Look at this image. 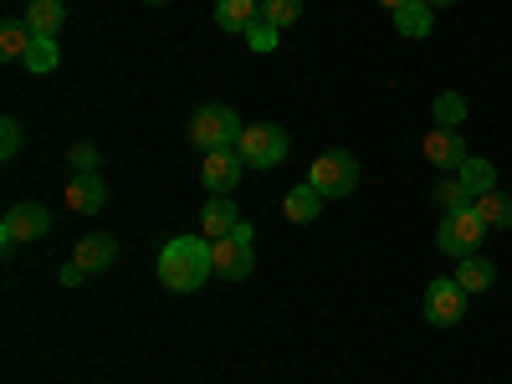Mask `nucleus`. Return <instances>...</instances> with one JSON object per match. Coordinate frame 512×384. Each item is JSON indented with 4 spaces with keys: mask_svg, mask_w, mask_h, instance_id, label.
Returning a JSON list of instances; mask_svg holds the SVG:
<instances>
[{
    "mask_svg": "<svg viewBox=\"0 0 512 384\" xmlns=\"http://www.w3.org/2000/svg\"><path fill=\"white\" fill-rule=\"evenodd\" d=\"M246 41H251V52H272V47H277V26H272L267 16H256V21L246 26Z\"/></svg>",
    "mask_w": 512,
    "mask_h": 384,
    "instance_id": "nucleus-26",
    "label": "nucleus"
},
{
    "mask_svg": "<svg viewBox=\"0 0 512 384\" xmlns=\"http://www.w3.org/2000/svg\"><path fill=\"white\" fill-rule=\"evenodd\" d=\"M482 236H487V221L477 216V205H466V210H451V216H441L436 246L461 262V256H477V251H482Z\"/></svg>",
    "mask_w": 512,
    "mask_h": 384,
    "instance_id": "nucleus-3",
    "label": "nucleus"
},
{
    "mask_svg": "<svg viewBox=\"0 0 512 384\" xmlns=\"http://www.w3.org/2000/svg\"><path fill=\"white\" fill-rule=\"evenodd\" d=\"M420 6H431V11H441V6H456V0H420Z\"/></svg>",
    "mask_w": 512,
    "mask_h": 384,
    "instance_id": "nucleus-30",
    "label": "nucleus"
},
{
    "mask_svg": "<svg viewBox=\"0 0 512 384\" xmlns=\"http://www.w3.org/2000/svg\"><path fill=\"white\" fill-rule=\"evenodd\" d=\"M262 16L282 31V26H292L297 16H303V0H262Z\"/></svg>",
    "mask_w": 512,
    "mask_h": 384,
    "instance_id": "nucleus-24",
    "label": "nucleus"
},
{
    "mask_svg": "<svg viewBox=\"0 0 512 384\" xmlns=\"http://www.w3.org/2000/svg\"><path fill=\"white\" fill-rule=\"evenodd\" d=\"M113 256H118V241H113L108 231H93V236H82V241L72 246V262H77L82 272H108Z\"/></svg>",
    "mask_w": 512,
    "mask_h": 384,
    "instance_id": "nucleus-10",
    "label": "nucleus"
},
{
    "mask_svg": "<svg viewBox=\"0 0 512 384\" xmlns=\"http://www.w3.org/2000/svg\"><path fill=\"white\" fill-rule=\"evenodd\" d=\"M236 154L246 159V169H272V164L287 159V134H282L277 123H246Z\"/></svg>",
    "mask_w": 512,
    "mask_h": 384,
    "instance_id": "nucleus-5",
    "label": "nucleus"
},
{
    "mask_svg": "<svg viewBox=\"0 0 512 384\" xmlns=\"http://www.w3.org/2000/svg\"><path fill=\"white\" fill-rule=\"evenodd\" d=\"M456 180L472 190V195H492V190H497V169H492V159H482V154H466L461 169H456Z\"/></svg>",
    "mask_w": 512,
    "mask_h": 384,
    "instance_id": "nucleus-16",
    "label": "nucleus"
},
{
    "mask_svg": "<svg viewBox=\"0 0 512 384\" xmlns=\"http://www.w3.org/2000/svg\"><path fill=\"white\" fill-rule=\"evenodd\" d=\"M241 175H246V159L236 149H216V154H205V164H200V185L210 195H231L241 185Z\"/></svg>",
    "mask_w": 512,
    "mask_h": 384,
    "instance_id": "nucleus-9",
    "label": "nucleus"
},
{
    "mask_svg": "<svg viewBox=\"0 0 512 384\" xmlns=\"http://www.w3.org/2000/svg\"><path fill=\"white\" fill-rule=\"evenodd\" d=\"M216 272V241L210 236H175L159 251V282L169 292H195Z\"/></svg>",
    "mask_w": 512,
    "mask_h": 384,
    "instance_id": "nucleus-1",
    "label": "nucleus"
},
{
    "mask_svg": "<svg viewBox=\"0 0 512 384\" xmlns=\"http://www.w3.org/2000/svg\"><path fill=\"white\" fill-rule=\"evenodd\" d=\"M318 210H323V195H318V185L313 180H303V185H292L287 195H282V216L287 221H318Z\"/></svg>",
    "mask_w": 512,
    "mask_h": 384,
    "instance_id": "nucleus-14",
    "label": "nucleus"
},
{
    "mask_svg": "<svg viewBox=\"0 0 512 384\" xmlns=\"http://www.w3.org/2000/svg\"><path fill=\"white\" fill-rule=\"evenodd\" d=\"M103 200H108V185L98 180V169H88V175H72L67 205L77 210V216H93V210H103Z\"/></svg>",
    "mask_w": 512,
    "mask_h": 384,
    "instance_id": "nucleus-12",
    "label": "nucleus"
},
{
    "mask_svg": "<svg viewBox=\"0 0 512 384\" xmlns=\"http://www.w3.org/2000/svg\"><path fill=\"white\" fill-rule=\"evenodd\" d=\"M436 205H441V216H451V210H466V205H477V195L466 190L461 180H441V185H436Z\"/></svg>",
    "mask_w": 512,
    "mask_h": 384,
    "instance_id": "nucleus-23",
    "label": "nucleus"
},
{
    "mask_svg": "<svg viewBox=\"0 0 512 384\" xmlns=\"http://www.w3.org/2000/svg\"><path fill=\"white\" fill-rule=\"evenodd\" d=\"M144 6H164V0H144Z\"/></svg>",
    "mask_w": 512,
    "mask_h": 384,
    "instance_id": "nucleus-32",
    "label": "nucleus"
},
{
    "mask_svg": "<svg viewBox=\"0 0 512 384\" xmlns=\"http://www.w3.org/2000/svg\"><path fill=\"white\" fill-rule=\"evenodd\" d=\"M31 26L26 21H6L0 26V57H11V62H26V52H31Z\"/></svg>",
    "mask_w": 512,
    "mask_h": 384,
    "instance_id": "nucleus-21",
    "label": "nucleus"
},
{
    "mask_svg": "<svg viewBox=\"0 0 512 384\" xmlns=\"http://www.w3.org/2000/svg\"><path fill=\"white\" fill-rule=\"evenodd\" d=\"M379 6H384V11H400V6H405V0H379Z\"/></svg>",
    "mask_w": 512,
    "mask_h": 384,
    "instance_id": "nucleus-31",
    "label": "nucleus"
},
{
    "mask_svg": "<svg viewBox=\"0 0 512 384\" xmlns=\"http://www.w3.org/2000/svg\"><path fill=\"white\" fill-rule=\"evenodd\" d=\"M16 154H21V123L6 118L0 123V159H16Z\"/></svg>",
    "mask_w": 512,
    "mask_h": 384,
    "instance_id": "nucleus-27",
    "label": "nucleus"
},
{
    "mask_svg": "<svg viewBox=\"0 0 512 384\" xmlns=\"http://www.w3.org/2000/svg\"><path fill=\"white\" fill-rule=\"evenodd\" d=\"M262 16V0H216V26L221 31H241L246 36V26Z\"/></svg>",
    "mask_w": 512,
    "mask_h": 384,
    "instance_id": "nucleus-17",
    "label": "nucleus"
},
{
    "mask_svg": "<svg viewBox=\"0 0 512 384\" xmlns=\"http://www.w3.org/2000/svg\"><path fill=\"white\" fill-rule=\"evenodd\" d=\"M52 231V216H47V205H36V200H26V205H11L6 210V221H0V246H16V241H41Z\"/></svg>",
    "mask_w": 512,
    "mask_h": 384,
    "instance_id": "nucleus-6",
    "label": "nucleus"
},
{
    "mask_svg": "<svg viewBox=\"0 0 512 384\" xmlns=\"http://www.w3.org/2000/svg\"><path fill=\"white\" fill-rule=\"evenodd\" d=\"M456 282H461V292H466V297H472V292H487V287L497 282V267L487 262V256H461Z\"/></svg>",
    "mask_w": 512,
    "mask_h": 384,
    "instance_id": "nucleus-18",
    "label": "nucleus"
},
{
    "mask_svg": "<svg viewBox=\"0 0 512 384\" xmlns=\"http://www.w3.org/2000/svg\"><path fill=\"white\" fill-rule=\"evenodd\" d=\"M251 267H256V256H251V226L241 221L226 241H216V277L241 282V277H251Z\"/></svg>",
    "mask_w": 512,
    "mask_h": 384,
    "instance_id": "nucleus-8",
    "label": "nucleus"
},
{
    "mask_svg": "<svg viewBox=\"0 0 512 384\" xmlns=\"http://www.w3.org/2000/svg\"><path fill=\"white\" fill-rule=\"evenodd\" d=\"M236 226H241L236 200H231V195H210V200H205V210H200V231H205L210 241H226Z\"/></svg>",
    "mask_w": 512,
    "mask_h": 384,
    "instance_id": "nucleus-11",
    "label": "nucleus"
},
{
    "mask_svg": "<svg viewBox=\"0 0 512 384\" xmlns=\"http://www.w3.org/2000/svg\"><path fill=\"white\" fill-rule=\"evenodd\" d=\"M21 21L31 26V36H57L62 21H67V6H62V0H31Z\"/></svg>",
    "mask_w": 512,
    "mask_h": 384,
    "instance_id": "nucleus-15",
    "label": "nucleus"
},
{
    "mask_svg": "<svg viewBox=\"0 0 512 384\" xmlns=\"http://www.w3.org/2000/svg\"><path fill=\"white\" fill-rule=\"evenodd\" d=\"M62 52H57V36H36L31 52H26V72H57Z\"/></svg>",
    "mask_w": 512,
    "mask_h": 384,
    "instance_id": "nucleus-22",
    "label": "nucleus"
},
{
    "mask_svg": "<svg viewBox=\"0 0 512 384\" xmlns=\"http://www.w3.org/2000/svg\"><path fill=\"white\" fill-rule=\"evenodd\" d=\"M431 21H436V11H431V6H420V0H405V6L395 11V31L410 36V41L431 36Z\"/></svg>",
    "mask_w": 512,
    "mask_h": 384,
    "instance_id": "nucleus-19",
    "label": "nucleus"
},
{
    "mask_svg": "<svg viewBox=\"0 0 512 384\" xmlns=\"http://www.w3.org/2000/svg\"><path fill=\"white\" fill-rule=\"evenodd\" d=\"M477 216L487 221V231H512V195H477Z\"/></svg>",
    "mask_w": 512,
    "mask_h": 384,
    "instance_id": "nucleus-20",
    "label": "nucleus"
},
{
    "mask_svg": "<svg viewBox=\"0 0 512 384\" xmlns=\"http://www.w3.org/2000/svg\"><path fill=\"white\" fill-rule=\"evenodd\" d=\"M425 159H431L436 169H461V159H466V139L456 134V128H436V134L425 139Z\"/></svg>",
    "mask_w": 512,
    "mask_h": 384,
    "instance_id": "nucleus-13",
    "label": "nucleus"
},
{
    "mask_svg": "<svg viewBox=\"0 0 512 384\" xmlns=\"http://www.w3.org/2000/svg\"><path fill=\"white\" fill-rule=\"evenodd\" d=\"M72 169H77V175H88V169H98V149L93 144H72Z\"/></svg>",
    "mask_w": 512,
    "mask_h": 384,
    "instance_id": "nucleus-28",
    "label": "nucleus"
},
{
    "mask_svg": "<svg viewBox=\"0 0 512 384\" xmlns=\"http://www.w3.org/2000/svg\"><path fill=\"white\" fill-rule=\"evenodd\" d=\"M466 118V98L461 93H441L436 98V128H456Z\"/></svg>",
    "mask_w": 512,
    "mask_h": 384,
    "instance_id": "nucleus-25",
    "label": "nucleus"
},
{
    "mask_svg": "<svg viewBox=\"0 0 512 384\" xmlns=\"http://www.w3.org/2000/svg\"><path fill=\"white\" fill-rule=\"evenodd\" d=\"M241 118H236V108H226V103H210V108H200L195 118H190V139L205 149V154H216V149H236L241 144Z\"/></svg>",
    "mask_w": 512,
    "mask_h": 384,
    "instance_id": "nucleus-2",
    "label": "nucleus"
},
{
    "mask_svg": "<svg viewBox=\"0 0 512 384\" xmlns=\"http://www.w3.org/2000/svg\"><path fill=\"white\" fill-rule=\"evenodd\" d=\"M82 277H88V272H82V267H77V262H67V267H62V282H67V287H77V282H82Z\"/></svg>",
    "mask_w": 512,
    "mask_h": 384,
    "instance_id": "nucleus-29",
    "label": "nucleus"
},
{
    "mask_svg": "<svg viewBox=\"0 0 512 384\" xmlns=\"http://www.w3.org/2000/svg\"><path fill=\"white\" fill-rule=\"evenodd\" d=\"M308 180L318 185V195H323V200L354 195V190H359V159H354V154H344V149H328V154H318V159H313V175H308Z\"/></svg>",
    "mask_w": 512,
    "mask_h": 384,
    "instance_id": "nucleus-4",
    "label": "nucleus"
},
{
    "mask_svg": "<svg viewBox=\"0 0 512 384\" xmlns=\"http://www.w3.org/2000/svg\"><path fill=\"white\" fill-rule=\"evenodd\" d=\"M425 318H431L436 328H456L466 318V292L456 277H436L431 287H425Z\"/></svg>",
    "mask_w": 512,
    "mask_h": 384,
    "instance_id": "nucleus-7",
    "label": "nucleus"
}]
</instances>
